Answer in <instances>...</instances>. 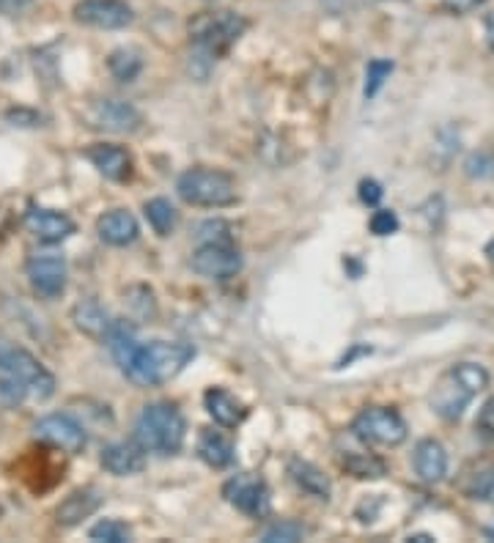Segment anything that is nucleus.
<instances>
[{
	"label": "nucleus",
	"instance_id": "19",
	"mask_svg": "<svg viewBox=\"0 0 494 543\" xmlns=\"http://www.w3.org/2000/svg\"><path fill=\"white\" fill-rule=\"evenodd\" d=\"M204 404H206V412L212 415V420H215L217 426H223V428H237L239 423L247 417L245 404H242L234 393L223 390V387H212V390H206Z\"/></svg>",
	"mask_w": 494,
	"mask_h": 543
},
{
	"label": "nucleus",
	"instance_id": "9",
	"mask_svg": "<svg viewBox=\"0 0 494 543\" xmlns=\"http://www.w3.org/2000/svg\"><path fill=\"white\" fill-rule=\"evenodd\" d=\"M190 267L206 280H231L242 269V256L234 242H201L190 258Z\"/></svg>",
	"mask_w": 494,
	"mask_h": 543
},
{
	"label": "nucleus",
	"instance_id": "21",
	"mask_svg": "<svg viewBox=\"0 0 494 543\" xmlns=\"http://www.w3.org/2000/svg\"><path fill=\"white\" fill-rule=\"evenodd\" d=\"M72 321L75 327L88 338H97V341H105L110 332V324L113 319L108 316V310L99 305L97 299H80L75 308H72Z\"/></svg>",
	"mask_w": 494,
	"mask_h": 543
},
{
	"label": "nucleus",
	"instance_id": "6",
	"mask_svg": "<svg viewBox=\"0 0 494 543\" xmlns=\"http://www.w3.org/2000/svg\"><path fill=\"white\" fill-rule=\"evenodd\" d=\"M352 434L363 445H379V448H396L407 439L409 428L404 417L396 409L387 406H368L352 420Z\"/></svg>",
	"mask_w": 494,
	"mask_h": 543
},
{
	"label": "nucleus",
	"instance_id": "38",
	"mask_svg": "<svg viewBox=\"0 0 494 543\" xmlns=\"http://www.w3.org/2000/svg\"><path fill=\"white\" fill-rule=\"evenodd\" d=\"M484 0H442V6L451 11V14H467V11L478 9Z\"/></svg>",
	"mask_w": 494,
	"mask_h": 543
},
{
	"label": "nucleus",
	"instance_id": "8",
	"mask_svg": "<svg viewBox=\"0 0 494 543\" xmlns=\"http://www.w3.org/2000/svg\"><path fill=\"white\" fill-rule=\"evenodd\" d=\"M83 121H86V127L99 129V132H110V135H132V132H138L140 124H143V118H140L135 107L129 105V102H121V99H113V96L94 99V102L86 107Z\"/></svg>",
	"mask_w": 494,
	"mask_h": 543
},
{
	"label": "nucleus",
	"instance_id": "27",
	"mask_svg": "<svg viewBox=\"0 0 494 543\" xmlns=\"http://www.w3.org/2000/svg\"><path fill=\"white\" fill-rule=\"evenodd\" d=\"M464 494L470 500L478 502H494V464L478 467L464 483Z\"/></svg>",
	"mask_w": 494,
	"mask_h": 543
},
{
	"label": "nucleus",
	"instance_id": "4",
	"mask_svg": "<svg viewBox=\"0 0 494 543\" xmlns=\"http://www.w3.org/2000/svg\"><path fill=\"white\" fill-rule=\"evenodd\" d=\"M247 20L237 11H201L190 20V42L195 50L206 58H220L226 55L234 44L245 36Z\"/></svg>",
	"mask_w": 494,
	"mask_h": 543
},
{
	"label": "nucleus",
	"instance_id": "11",
	"mask_svg": "<svg viewBox=\"0 0 494 543\" xmlns=\"http://www.w3.org/2000/svg\"><path fill=\"white\" fill-rule=\"evenodd\" d=\"M223 497L228 500V505H234L237 511H242L245 516H253V519L267 516L269 508H272L269 486L264 483V478H258L253 472H242V475H234L231 480H226Z\"/></svg>",
	"mask_w": 494,
	"mask_h": 543
},
{
	"label": "nucleus",
	"instance_id": "1",
	"mask_svg": "<svg viewBox=\"0 0 494 543\" xmlns=\"http://www.w3.org/2000/svg\"><path fill=\"white\" fill-rule=\"evenodd\" d=\"M193 357L195 349L190 343H138L135 352L129 354V360L121 365V371L127 373L129 382H135L138 387H160V384L176 379Z\"/></svg>",
	"mask_w": 494,
	"mask_h": 543
},
{
	"label": "nucleus",
	"instance_id": "29",
	"mask_svg": "<svg viewBox=\"0 0 494 543\" xmlns=\"http://www.w3.org/2000/svg\"><path fill=\"white\" fill-rule=\"evenodd\" d=\"M91 541H108V543H127L132 538V530L119 519H102L91 527Z\"/></svg>",
	"mask_w": 494,
	"mask_h": 543
},
{
	"label": "nucleus",
	"instance_id": "10",
	"mask_svg": "<svg viewBox=\"0 0 494 543\" xmlns=\"http://www.w3.org/2000/svg\"><path fill=\"white\" fill-rule=\"evenodd\" d=\"M31 288L42 299H58L66 291V258L55 250H42V253H33L25 264Z\"/></svg>",
	"mask_w": 494,
	"mask_h": 543
},
{
	"label": "nucleus",
	"instance_id": "15",
	"mask_svg": "<svg viewBox=\"0 0 494 543\" xmlns=\"http://www.w3.org/2000/svg\"><path fill=\"white\" fill-rule=\"evenodd\" d=\"M86 157L108 181H119L121 184V181L132 179L135 162H132V154H129L124 146H116V143H94V146L86 151Z\"/></svg>",
	"mask_w": 494,
	"mask_h": 543
},
{
	"label": "nucleus",
	"instance_id": "16",
	"mask_svg": "<svg viewBox=\"0 0 494 543\" xmlns=\"http://www.w3.org/2000/svg\"><path fill=\"white\" fill-rule=\"evenodd\" d=\"M102 491L97 486H86V489H77L72 491L69 497H66L58 508H55V524L58 527H77V524H83L88 516H94V513L102 508Z\"/></svg>",
	"mask_w": 494,
	"mask_h": 543
},
{
	"label": "nucleus",
	"instance_id": "12",
	"mask_svg": "<svg viewBox=\"0 0 494 543\" xmlns=\"http://www.w3.org/2000/svg\"><path fill=\"white\" fill-rule=\"evenodd\" d=\"M33 437L61 453H69V456L83 453L88 442L86 428L69 415H44L42 420H36Z\"/></svg>",
	"mask_w": 494,
	"mask_h": 543
},
{
	"label": "nucleus",
	"instance_id": "34",
	"mask_svg": "<svg viewBox=\"0 0 494 543\" xmlns=\"http://www.w3.org/2000/svg\"><path fill=\"white\" fill-rule=\"evenodd\" d=\"M475 434L484 442H494V395L489 401H484L481 412L475 417Z\"/></svg>",
	"mask_w": 494,
	"mask_h": 543
},
{
	"label": "nucleus",
	"instance_id": "2",
	"mask_svg": "<svg viewBox=\"0 0 494 543\" xmlns=\"http://www.w3.org/2000/svg\"><path fill=\"white\" fill-rule=\"evenodd\" d=\"M489 387V371L478 362H456L442 373L431 390V409L442 420H459L475 395Z\"/></svg>",
	"mask_w": 494,
	"mask_h": 543
},
{
	"label": "nucleus",
	"instance_id": "13",
	"mask_svg": "<svg viewBox=\"0 0 494 543\" xmlns=\"http://www.w3.org/2000/svg\"><path fill=\"white\" fill-rule=\"evenodd\" d=\"M75 20L99 31H121L135 20L127 0H77Z\"/></svg>",
	"mask_w": 494,
	"mask_h": 543
},
{
	"label": "nucleus",
	"instance_id": "35",
	"mask_svg": "<svg viewBox=\"0 0 494 543\" xmlns=\"http://www.w3.org/2000/svg\"><path fill=\"white\" fill-rule=\"evenodd\" d=\"M382 195H385V190H382V184H379V181H374V179L360 181V201L366 203V206H379Z\"/></svg>",
	"mask_w": 494,
	"mask_h": 543
},
{
	"label": "nucleus",
	"instance_id": "7",
	"mask_svg": "<svg viewBox=\"0 0 494 543\" xmlns=\"http://www.w3.org/2000/svg\"><path fill=\"white\" fill-rule=\"evenodd\" d=\"M0 365L9 368V371L28 387V393H31L33 398L47 401V398H53L55 395V387H58V384H55V376L47 371L42 362L36 360L28 349L11 346V343H0Z\"/></svg>",
	"mask_w": 494,
	"mask_h": 543
},
{
	"label": "nucleus",
	"instance_id": "23",
	"mask_svg": "<svg viewBox=\"0 0 494 543\" xmlns=\"http://www.w3.org/2000/svg\"><path fill=\"white\" fill-rule=\"evenodd\" d=\"M289 475H291V480H294L302 491H308L311 497H316V500H330V491H333L330 478H327L316 464H311V461H302V458H291Z\"/></svg>",
	"mask_w": 494,
	"mask_h": 543
},
{
	"label": "nucleus",
	"instance_id": "37",
	"mask_svg": "<svg viewBox=\"0 0 494 543\" xmlns=\"http://www.w3.org/2000/svg\"><path fill=\"white\" fill-rule=\"evenodd\" d=\"M492 171H494V162L489 160L486 154H481V157L475 154L473 160L467 162V173H470V176H489Z\"/></svg>",
	"mask_w": 494,
	"mask_h": 543
},
{
	"label": "nucleus",
	"instance_id": "39",
	"mask_svg": "<svg viewBox=\"0 0 494 543\" xmlns=\"http://www.w3.org/2000/svg\"><path fill=\"white\" fill-rule=\"evenodd\" d=\"M31 3L33 0H0V14H9V17H14V14H20V11L28 9Z\"/></svg>",
	"mask_w": 494,
	"mask_h": 543
},
{
	"label": "nucleus",
	"instance_id": "40",
	"mask_svg": "<svg viewBox=\"0 0 494 543\" xmlns=\"http://www.w3.org/2000/svg\"><path fill=\"white\" fill-rule=\"evenodd\" d=\"M486 42H489V47H492L494 53V14L486 17Z\"/></svg>",
	"mask_w": 494,
	"mask_h": 543
},
{
	"label": "nucleus",
	"instance_id": "5",
	"mask_svg": "<svg viewBox=\"0 0 494 543\" xmlns=\"http://www.w3.org/2000/svg\"><path fill=\"white\" fill-rule=\"evenodd\" d=\"M176 192L184 203L190 206H204V209H220L237 203V181L226 171L215 168H193L184 171L176 181Z\"/></svg>",
	"mask_w": 494,
	"mask_h": 543
},
{
	"label": "nucleus",
	"instance_id": "14",
	"mask_svg": "<svg viewBox=\"0 0 494 543\" xmlns=\"http://www.w3.org/2000/svg\"><path fill=\"white\" fill-rule=\"evenodd\" d=\"M25 228L31 231L39 242L44 245H61L64 239L75 234L77 225L75 220L64 212H55V209H42V206H33L25 214Z\"/></svg>",
	"mask_w": 494,
	"mask_h": 543
},
{
	"label": "nucleus",
	"instance_id": "17",
	"mask_svg": "<svg viewBox=\"0 0 494 543\" xmlns=\"http://www.w3.org/2000/svg\"><path fill=\"white\" fill-rule=\"evenodd\" d=\"M102 467L108 469L116 478H129L138 475L146 467V450L140 448L138 442H113L102 450Z\"/></svg>",
	"mask_w": 494,
	"mask_h": 543
},
{
	"label": "nucleus",
	"instance_id": "30",
	"mask_svg": "<svg viewBox=\"0 0 494 543\" xmlns=\"http://www.w3.org/2000/svg\"><path fill=\"white\" fill-rule=\"evenodd\" d=\"M393 75V61H387V58H374L366 69V99L379 94V88L385 86L387 77Z\"/></svg>",
	"mask_w": 494,
	"mask_h": 543
},
{
	"label": "nucleus",
	"instance_id": "42",
	"mask_svg": "<svg viewBox=\"0 0 494 543\" xmlns=\"http://www.w3.org/2000/svg\"><path fill=\"white\" fill-rule=\"evenodd\" d=\"M486 258H489V264H492V269H494V239L486 245Z\"/></svg>",
	"mask_w": 494,
	"mask_h": 543
},
{
	"label": "nucleus",
	"instance_id": "33",
	"mask_svg": "<svg viewBox=\"0 0 494 543\" xmlns=\"http://www.w3.org/2000/svg\"><path fill=\"white\" fill-rule=\"evenodd\" d=\"M198 242H234L231 225L223 220H209L198 228Z\"/></svg>",
	"mask_w": 494,
	"mask_h": 543
},
{
	"label": "nucleus",
	"instance_id": "22",
	"mask_svg": "<svg viewBox=\"0 0 494 543\" xmlns=\"http://www.w3.org/2000/svg\"><path fill=\"white\" fill-rule=\"evenodd\" d=\"M198 456H201V461H206L209 467L226 469L234 464L237 453H234V442H231L226 434L206 428V431H201V437H198Z\"/></svg>",
	"mask_w": 494,
	"mask_h": 543
},
{
	"label": "nucleus",
	"instance_id": "24",
	"mask_svg": "<svg viewBox=\"0 0 494 543\" xmlns=\"http://www.w3.org/2000/svg\"><path fill=\"white\" fill-rule=\"evenodd\" d=\"M338 461H341V467H344L349 475H355V478L360 480L382 478L387 472L385 461L366 448H344L338 453Z\"/></svg>",
	"mask_w": 494,
	"mask_h": 543
},
{
	"label": "nucleus",
	"instance_id": "28",
	"mask_svg": "<svg viewBox=\"0 0 494 543\" xmlns=\"http://www.w3.org/2000/svg\"><path fill=\"white\" fill-rule=\"evenodd\" d=\"M25 395H28V387H25L9 368L0 365V412L17 409V406L25 401Z\"/></svg>",
	"mask_w": 494,
	"mask_h": 543
},
{
	"label": "nucleus",
	"instance_id": "43",
	"mask_svg": "<svg viewBox=\"0 0 494 543\" xmlns=\"http://www.w3.org/2000/svg\"><path fill=\"white\" fill-rule=\"evenodd\" d=\"M486 538H489V541H494V524L489 527V530H486Z\"/></svg>",
	"mask_w": 494,
	"mask_h": 543
},
{
	"label": "nucleus",
	"instance_id": "36",
	"mask_svg": "<svg viewBox=\"0 0 494 543\" xmlns=\"http://www.w3.org/2000/svg\"><path fill=\"white\" fill-rule=\"evenodd\" d=\"M6 118L14 121V127H36V124L42 121V116H36V113H31V110H9Z\"/></svg>",
	"mask_w": 494,
	"mask_h": 543
},
{
	"label": "nucleus",
	"instance_id": "18",
	"mask_svg": "<svg viewBox=\"0 0 494 543\" xmlns=\"http://www.w3.org/2000/svg\"><path fill=\"white\" fill-rule=\"evenodd\" d=\"M97 234L105 245L127 247L140 236V225L135 214L127 212V209H113L97 220Z\"/></svg>",
	"mask_w": 494,
	"mask_h": 543
},
{
	"label": "nucleus",
	"instance_id": "20",
	"mask_svg": "<svg viewBox=\"0 0 494 543\" xmlns=\"http://www.w3.org/2000/svg\"><path fill=\"white\" fill-rule=\"evenodd\" d=\"M415 472L423 483H440L448 475V453L437 439H423L415 448Z\"/></svg>",
	"mask_w": 494,
	"mask_h": 543
},
{
	"label": "nucleus",
	"instance_id": "31",
	"mask_svg": "<svg viewBox=\"0 0 494 543\" xmlns=\"http://www.w3.org/2000/svg\"><path fill=\"white\" fill-rule=\"evenodd\" d=\"M308 535V530L302 527V524L297 522H278V524H272L269 527L267 533H264V538L261 541H267V543H294V541H302Z\"/></svg>",
	"mask_w": 494,
	"mask_h": 543
},
{
	"label": "nucleus",
	"instance_id": "32",
	"mask_svg": "<svg viewBox=\"0 0 494 543\" xmlns=\"http://www.w3.org/2000/svg\"><path fill=\"white\" fill-rule=\"evenodd\" d=\"M368 225H371V234L374 236H390L401 228L398 214L393 212V209H376V212L371 214V223Z\"/></svg>",
	"mask_w": 494,
	"mask_h": 543
},
{
	"label": "nucleus",
	"instance_id": "25",
	"mask_svg": "<svg viewBox=\"0 0 494 543\" xmlns=\"http://www.w3.org/2000/svg\"><path fill=\"white\" fill-rule=\"evenodd\" d=\"M143 212H146V220L154 228V234L157 236H171L176 231V225H179V212H176V206L171 201H165V198H151L146 206H143Z\"/></svg>",
	"mask_w": 494,
	"mask_h": 543
},
{
	"label": "nucleus",
	"instance_id": "41",
	"mask_svg": "<svg viewBox=\"0 0 494 543\" xmlns=\"http://www.w3.org/2000/svg\"><path fill=\"white\" fill-rule=\"evenodd\" d=\"M407 541H418V543H426V541H434V535H426V533H420V535H409Z\"/></svg>",
	"mask_w": 494,
	"mask_h": 543
},
{
	"label": "nucleus",
	"instance_id": "26",
	"mask_svg": "<svg viewBox=\"0 0 494 543\" xmlns=\"http://www.w3.org/2000/svg\"><path fill=\"white\" fill-rule=\"evenodd\" d=\"M110 75L121 80V83H132L135 77L143 72V55L135 47H121V50H113L108 58Z\"/></svg>",
	"mask_w": 494,
	"mask_h": 543
},
{
	"label": "nucleus",
	"instance_id": "3",
	"mask_svg": "<svg viewBox=\"0 0 494 543\" xmlns=\"http://www.w3.org/2000/svg\"><path fill=\"white\" fill-rule=\"evenodd\" d=\"M184 437H187V423L182 412L168 401L143 406V412L135 420V442L146 453L173 456L182 450Z\"/></svg>",
	"mask_w": 494,
	"mask_h": 543
}]
</instances>
